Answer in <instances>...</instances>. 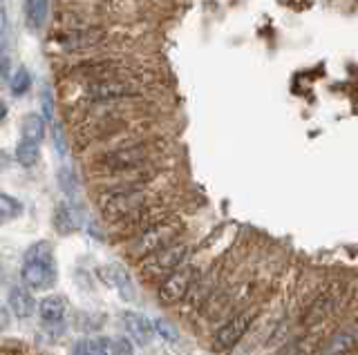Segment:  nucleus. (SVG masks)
I'll use <instances>...</instances> for the list:
<instances>
[{
	"instance_id": "a211bd4d",
	"label": "nucleus",
	"mask_w": 358,
	"mask_h": 355,
	"mask_svg": "<svg viewBox=\"0 0 358 355\" xmlns=\"http://www.w3.org/2000/svg\"><path fill=\"white\" fill-rule=\"evenodd\" d=\"M56 181H59V188L70 199H74L78 195V181H76V174H74L72 168H67V165H61L59 172H56Z\"/></svg>"
},
{
	"instance_id": "20e7f679",
	"label": "nucleus",
	"mask_w": 358,
	"mask_h": 355,
	"mask_svg": "<svg viewBox=\"0 0 358 355\" xmlns=\"http://www.w3.org/2000/svg\"><path fill=\"white\" fill-rule=\"evenodd\" d=\"M186 255H188L186 243H173V246L143 257L139 264V273L143 280H159V277L177 271L179 266H182V262L186 259Z\"/></svg>"
},
{
	"instance_id": "2f4dec72",
	"label": "nucleus",
	"mask_w": 358,
	"mask_h": 355,
	"mask_svg": "<svg viewBox=\"0 0 358 355\" xmlns=\"http://www.w3.org/2000/svg\"><path fill=\"white\" fill-rule=\"evenodd\" d=\"M0 221H3V219H0Z\"/></svg>"
},
{
	"instance_id": "1a4fd4ad",
	"label": "nucleus",
	"mask_w": 358,
	"mask_h": 355,
	"mask_svg": "<svg viewBox=\"0 0 358 355\" xmlns=\"http://www.w3.org/2000/svg\"><path fill=\"white\" fill-rule=\"evenodd\" d=\"M134 94H137V90L130 83L121 81H101L87 87V98H92V101H117V98H126Z\"/></svg>"
},
{
	"instance_id": "6ab92c4d",
	"label": "nucleus",
	"mask_w": 358,
	"mask_h": 355,
	"mask_svg": "<svg viewBox=\"0 0 358 355\" xmlns=\"http://www.w3.org/2000/svg\"><path fill=\"white\" fill-rule=\"evenodd\" d=\"M9 87H11V94L14 96H22L29 92L31 87V74L27 68H18L14 74L9 76Z\"/></svg>"
},
{
	"instance_id": "7ed1b4c3",
	"label": "nucleus",
	"mask_w": 358,
	"mask_h": 355,
	"mask_svg": "<svg viewBox=\"0 0 358 355\" xmlns=\"http://www.w3.org/2000/svg\"><path fill=\"white\" fill-rule=\"evenodd\" d=\"M148 204L143 188H123L110 186L106 192L99 195V210L108 221H121L137 213Z\"/></svg>"
},
{
	"instance_id": "b1692460",
	"label": "nucleus",
	"mask_w": 358,
	"mask_h": 355,
	"mask_svg": "<svg viewBox=\"0 0 358 355\" xmlns=\"http://www.w3.org/2000/svg\"><path fill=\"white\" fill-rule=\"evenodd\" d=\"M110 355H134V347L128 338L110 340Z\"/></svg>"
},
{
	"instance_id": "9b49d317",
	"label": "nucleus",
	"mask_w": 358,
	"mask_h": 355,
	"mask_svg": "<svg viewBox=\"0 0 358 355\" xmlns=\"http://www.w3.org/2000/svg\"><path fill=\"white\" fill-rule=\"evenodd\" d=\"M106 277H108L110 284H115L119 288V295L126 299V302H132L134 299V284H132V277H130L126 266L119 264V262L106 266Z\"/></svg>"
},
{
	"instance_id": "9d476101",
	"label": "nucleus",
	"mask_w": 358,
	"mask_h": 355,
	"mask_svg": "<svg viewBox=\"0 0 358 355\" xmlns=\"http://www.w3.org/2000/svg\"><path fill=\"white\" fill-rule=\"evenodd\" d=\"M9 313H14L18 319H27L36 313V299L27 291V288H11L9 291V299H7Z\"/></svg>"
},
{
	"instance_id": "a878e982",
	"label": "nucleus",
	"mask_w": 358,
	"mask_h": 355,
	"mask_svg": "<svg viewBox=\"0 0 358 355\" xmlns=\"http://www.w3.org/2000/svg\"><path fill=\"white\" fill-rule=\"evenodd\" d=\"M0 76H3V79H9L11 76V56H9L5 43L0 45Z\"/></svg>"
},
{
	"instance_id": "423d86ee",
	"label": "nucleus",
	"mask_w": 358,
	"mask_h": 355,
	"mask_svg": "<svg viewBox=\"0 0 358 355\" xmlns=\"http://www.w3.org/2000/svg\"><path fill=\"white\" fill-rule=\"evenodd\" d=\"M145 157H148V150L143 146H123L119 150L108 152L103 159H101V168L110 174H126L139 170Z\"/></svg>"
},
{
	"instance_id": "4468645a",
	"label": "nucleus",
	"mask_w": 358,
	"mask_h": 355,
	"mask_svg": "<svg viewBox=\"0 0 358 355\" xmlns=\"http://www.w3.org/2000/svg\"><path fill=\"white\" fill-rule=\"evenodd\" d=\"M20 137H22V141L38 146V143L45 139V121H43V116L41 114H27L25 119H22Z\"/></svg>"
},
{
	"instance_id": "39448f33",
	"label": "nucleus",
	"mask_w": 358,
	"mask_h": 355,
	"mask_svg": "<svg viewBox=\"0 0 358 355\" xmlns=\"http://www.w3.org/2000/svg\"><path fill=\"white\" fill-rule=\"evenodd\" d=\"M195 280H197L195 266H190V264L188 266H179L177 271H173L162 282L159 291H157V299H159V302L166 304V306H173L177 302H182V299L190 293V288H193Z\"/></svg>"
},
{
	"instance_id": "f257e3e1",
	"label": "nucleus",
	"mask_w": 358,
	"mask_h": 355,
	"mask_svg": "<svg viewBox=\"0 0 358 355\" xmlns=\"http://www.w3.org/2000/svg\"><path fill=\"white\" fill-rule=\"evenodd\" d=\"M59 280L54 248L50 241H38L22 255V282L34 291H50Z\"/></svg>"
},
{
	"instance_id": "aec40b11",
	"label": "nucleus",
	"mask_w": 358,
	"mask_h": 355,
	"mask_svg": "<svg viewBox=\"0 0 358 355\" xmlns=\"http://www.w3.org/2000/svg\"><path fill=\"white\" fill-rule=\"evenodd\" d=\"M22 215V204L16 197L0 192V219H16Z\"/></svg>"
},
{
	"instance_id": "bb28decb",
	"label": "nucleus",
	"mask_w": 358,
	"mask_h": 355,
	"mask_svg": "<svg viewBox=\"0 0 358 355\" xmlns=\"http://www.w3.org/2000/svg\"><path fill=\"white\" fill-rule=\"evenodd\" d=\"M9 322H11V313H9V308L0 306V333H3V331L9 326Z\"/></svg>"
},
{
	"instance_id": "f3484780",
	"label": "nucleus",
	"mask_w": 358,
	"mask_h": 355,
	"mask_svg": "<svg viewBox=\"0 0 358 355\" xmlns=\"http://www.w3.org/2000/svg\"><path fill=\"white\" fill-rule=\"evenodd\" d=\"M48 5H50V0H31V3L25 7V16H27V23L31 29L43 27L45 16H48Z\"/></svg>"
},
{
	"instance_id": "c756f323",
	"label": "nucleus",
	"mask_w": 358,
	"mask_h": 355,
	"mask_svg": "<svg viewBox=\"0 0 358 355\" xmlns=\"http://www.w3.org/2000/svg\"><path fill=\"white\" fill-rule=\"evenodd\" d=\"M29 3H31V0H25V7H27V5H29Z\"/></svg>"
},
{
	"instance_id": "c85d7f7f",
	"label": "nucleus",
	"mask_w": 358,
	"mask_h": 355,
	"mask_svg": "<svg viewBox=\"0 0 358 355\" xmlns=\"http://www.w3.org/2000/svg\"><path fill=\"white\" fill-rule=\"evenodd\" d=\"M5 116H7V103L0 101V121H3Z\"/></svg>"
},
{
	"instance_id": "cd10ccee",
	"label": "nucleus",
	"mask_w": 358,
	"mask_h": 355,
	"mask_svg": "<svg viewBox=\"0 0 358 355\" xmlns=\"http://www.w3.org/2000/svg\"><path fill=\"white\" fill-rule=\"evenodd\" d=\"M7 36V12L5 7L0 9V40H3Z\"/></svg>"
},
{
	"instance_id": "0eeeda50",
	"label": "nucleus",
	"mask_w": 358,
	"mask_h": 355,
	"mask_svg": "<svg viewBox=\"0 0 358 355\" xmlns=\"http://www.w3.org/2000/svg\"><path fill=\"white\" fill-rule=\"evenodd\" d=\"M253 322V313H240L231 317L227 324H222L215 333V338H213V347H215V351H229L233 349L235 344H238L244 333L249 331Z\"/></svg>"
},
{
	"instance_id": "5701e85b",
	"label": "nucleus",
	"mask_w": 358,
	"mask_h": 355,
	"mask_svg": "<svg viewBox=\"0 0 358 355\" xmlns=\"http://www.w3.org/2000/svg\"><path fill=\"white\" fill-rule=\"evenodd\" d=\"M155 324V333H159V335L166 340V342H177L179 340V333L175 331V326L171 324V322H166V319H155L152 322Z\"/></svg>"
},
{
	"instance_id": "4be33fe9",
	"label": "nucleus",
	"mask_w": 358,
	"mask_h": 355,
	"mask_svg": "<svg viewBox=\"0 0 358 355\" xmlns=\"http://www.w3.org/2000/svg\"><path fill=\"white\" fill-rule=\"evenodd\" d=\"M352 347H354V335H352L350 331H343V333H338V335H334V338H331L329 353H331V355H345Z\"/></svg>"
},
{
	"instance_id": "7c9ffc66",
	"label": "nucleus",
	"mask_w": 358,
	"mask_h": 355,
	"mask_svg": "<svg viewBox=\"0 0 358 355\" xmlns=\"http://www.w3.org/2000/svg\"><path fill=\"white\" fill-rule=\"evenodd\" d=\"M0 9H3V0H0Z\"/></svg>"
},
{
	"instance_id": "2eb2a0df",
	"label": "nucleus",
	"mask_w": 358,
	"mask_h": 355,
	"mask_svg": "<svg viewBox=\"0 0 358 355\" xmlns=\"http://www.w3.org/2000/svg\"><path fill=\"white\" fill-rule=\"evenodd\" d=\"M74 355H110V340L92 338V340L78 342L74 347Z\"/></svg>"
},
{
	"instance_id": "393cba45",
	"label": "nucleus",
	"mask_w": 358,
	"mask_h": 355,
	"mask_svg": "<svg viewBox=\"0 0 358 355\" xmlns=\"http://www.w3.org/2000/svg\"><path fill=\"white\" fill-rule=\"evenodd\" d=\"M52 137H54V150L65 157L67 154V143H65V135H63V128L59 123H54V130H52Z\"/></svg>"
},
{
	"instance_id": "ddd939ff",
	"label": "nucleus",
	"mask_w": 358,
	"mask_h": 355,
	"mask_svg": "<svg viewBox=\"0 0 358 355\" xmlns=\"http://www.w3.org/2000/svg\"><path fill=\"white\" fill-rule=\"evenodd\" d=\"M36 308H38V315L45 324H61V319L67 310V302L61 295H48L36 304Z\"/></svg>"
},
{
	"instance_id": "412c9836",
	"label": "nucleus",
	"mask_w": 358,
	"mask_h": 355,
	"mask_svg": "<svg viewBox=\"0 0 358 355\" xmlns=\"http://www.w3.org/2000/svg\"><path fill=\"white\" fill-rule=\"evenodd\" d=\"M38 103H41V116L43 121L48 123V121H54V107H56V98H54V92L50 85H45L41 94H38Z\"/></svg>"
},
{
	"instance_id": "f03ea898",
	"label": "nucleus",
	"mask_w": 358,
	"mask_h": 355,
	"mask_svg": "<svg viewBox=\"0 0 358 355\" xmlns=\"http://www.w3.org/2000/svg\"><path fill=\"white\" fill-rule=\"evenodd\" d=\"M184 232V221H179L175 217L171 219H162L157 224L143 228L141 232L132 237V241L128 243V255L132 259H143L152 252H159L168 246L177 243V237Z\"/></svg>"
},
{
	"instance_id": "dca6fc26",
	"label": "nucleus",
	"mask_w": 358,
	"mask_h": 355,
	"mask_svg": "<svg viewBox=\"0 0 358 355\" xmlns=\"http://www.w3.org/2000/svg\"><path fill=\"white\" fill-rule=\"evenodd\" d=\"M38 159H41L38 146H34V143H27V141H18V146H16V161L22 165V168H34V165L38 163Z\"/></svg>"
},
{
	"instance_id": "6e6552de",
	"label": "nucleus",
	"mask_w": 358,
	"mask_h": 355,
	"mask_svg": "<svg viewBox=\"0 0 358 355\" xmlns=\"http://www.w3.org/2000/svg\"><path fill=\"white\" fill-rule=\"evenodd\" d=\"M121 319H123V326H126V331H128V338L134 344H139V347H148V344L152 342L155 324L145 315L137 313V310H123Z\"/></svg>"
},
{
	"instance_id": "f8f14e48",
	"label": "nucleus",
	"mask_w": 358,
	"mask_h": 355,
	"mask_svg": "<svg viewBox=\"0 0 358 355\" xmlns=\"http://www.w3.org/2000/svg\"><path fill=\"white\" fill-rule=\"evenodd\" d=\"M54 228L61 232V235H72L74 230L81 228V217H78V210L72 208L67 202L59 204L54 208Z\"/></svg>"
}]
</instances>
